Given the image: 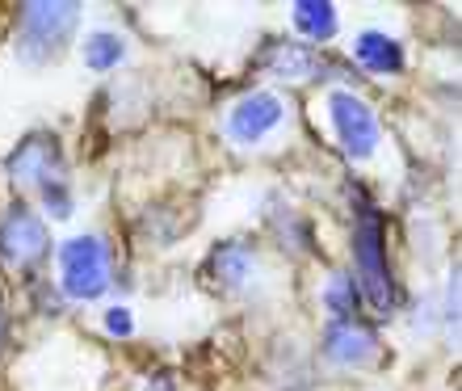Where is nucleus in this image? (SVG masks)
<instances>
[{"mask_svg":"<svg viewBox=\"0 0 462 391\" xmlns=\"http://www.w3.org/2000/svg\"><path fill=\"white\" fill-rule=\"evenodd\" d=\"M353 257H357V291L370 299L374 312H391L395 307V282H391L387 265V223L374 202L357 207V223H353Z\"/></svg>","mask_w":462,"mask_h":391,"instance_id":"f257e3e1","label":"nucleus"},{"mask_svg":"<svg viewBox=\"0 0 462 391\" xmlns=\"http://www.w3.org/2000/svg\"><path fill=\"white\" fill-rule=\"evenodd\" d=\"M80 25V5L68 0H30L17 13V55L25 63L55 60Z\"/></svg>","mask_w":462,"mask_h":391,"instance_id":"f03ea898","label":"nucleus"},{"mask_svg":"<svg viewBox=\"0 0 462 391\" xmlns=\"http://www.w3.org/2000/svg\"><path fill=\"white\" fill-rule=\"evenodd\" d=\"M60 269H63V294L68 299H101V294L110 291V253L101 245L97 236H76L68 245L60 248Z\"/></svg>","mask_w":462,"mask_h":391,"instance_id":"7ed1b4c3","label":"nucleus"},{"mask_svg":"<svg viewBox=\"0 0 462 391\" xmlns=\"http://www.w3.org/2000/svg\"><path fill=\"white\" fill-rule=\"evenodd\" d=\"M5 169H9L13 185H25V190H34V185L38 190H51V185L68 182V169H63V147H60V139H55L51 131L25 135Z\"/></svg>","mask_w":462,"mask_h":391,"instance_id":"20e7f679","label":"nucleus"},{"mask_svg":"<svg viewBox=\"0 0 462 391\" xmlns=\"http://www.w3.org/2000/svg\"><path fill=\"white\" fill-rule=\"evenodd\" d=\"M51 253V236L47 223L38 219L25 202H13L9 215L0 219V257L17 269H30Z\"/></svg>","mask_w":462,"mask_h":391,"instance_id":"39448f33","label":"nucleus"},{"mask_svg":"<svg viewBox=\"0 0 462 391\" xmlns=\"http://www.w3.org/2000/svg\"><path fill=\"white\" fill-rule=\"evenodd\" d=\"M328 110H332V126H337V135H341V147H345V152H349L353 160L374 156V147H378L374 110H370L362 98H353L349 88L332 93V98H328Z\"/></svg>","mask_w":462,"mask_h":391,"instance_id":"423d86ee","label":"nucleus"},{"mask_svg":"<svg viewBox=\"0 0 462 391\" xmlns=\"http://www.w3.org/2000/svg\"><path fill=\"white\" fill-rule=\"evenodd\" d=\"M324 354L337 367H370L378 358V332L362 320H332L328 332H324Z\"/></svg>","mask_w":462,"mask_h":391,"instance_id":"0eeeda50","label":"nucleus"},{"mask_svg":"<svg viewBox=\"0 0 462 391\" xmlns=\"http://www.w3.org/2000/svg\"><path fill=\"white\" fill-rule=\"evenodd\" d=\"M282 101L273 93H248L244 101H236V110L227 118V135L236 144H261L273 126L282 123Z\"/></svg>","mask_w":462,"mask_h":391,"instance_id":"6e6552de","label":"nucleus"},{"mask_svg":"<svg viewBox=\"0 0 462 391\" xmlns=\"http://www.w3.org/2000/svg\"><path fill=\"white\" fill-rule=\"evenodd\" d=\"M253 269H256V253L248 245H240V240L219 245L207 261V274L219 282V291H240L244 282L253 278Z\"/></svg>","mask_w":462,"mask_h":391,"instance_id":"1a4fd4ad","label":"nucleus"},{"mask_svg":"<svg viewBox=\"0 0 462 391\" xmlns=\"http://www.w3.org/2000/svg\"><path fill=\"white\" fill-rule=\"evenodd\" d=\"M265 68L278 76V80H294V85H299V80H316V72L324 63H319V55L311 47H303V42H273L265 55Z\"/></svg>","mask_w":462,"mask_h":391,"instance_id":"9d476101","label":"nucleus"},{"mask_svg":"<svg viewBox=\"0 0 462 391\" xmlns=\"http://www.w3.org/2000/svg\"><path fill=\"white\" fill-rule=\"evenodd\" d=\"M353 51H357V60H362L365 68H370V72H378V76H395V72H403V47H400V42H395L391 34L365 30V34H357Z\"/></svg>","mask_w":462,"mask_h":391,"instance_id":"9b49d317","label":"nucleus"},{"mask_svg":"<svg viewBox=\"0 0 462 391\" xmlns=\"http://www.w3.org/2000/svg\"><path fill=\"white\" fill-rule=\"evenodd\" d=\"M291 22L299 34H307L311 42H328L337 34V9L328 0H299L291 9Z\"/></svg>","mask_w":462,"mask_h":391,"instance_id":"f8f14e48","label":"nucleus"},{"mask_svg":"<svg viewBox=\"0 0 462 391\" xmlns=\"http://www.w3.org/2000/svg\"><path fill=\"white\" fill-rule=\"evenodd\" d=\"M122 60H126V47H122L118 34L97 30V34L85 38V63L93 68V72H110V68H118Z\"/></svg>","mask_w":462,"mask_h":391,"instance_id":"ddd939ff","label":"nucleus"},{"mask_svg":"<svg viewBox=\"0 0 462 391\" xmlns=\"http://www.w3.org/2000/svg\"><path fill=\"white\" fill-rule=\"evenodd\" d=\"M324 303L337 320H357V303H362V291L349 274H337V278L324 286Z\"/></svg>","mask_w":462,"mask_h":391,"instance_id":"4468645a","label":"nucleus"},{"mask_svg":"<svg viewBox=\"0 0 462 391\" xmlns=\"http://www.w3.org/2000/svg\"><path fill=\"white\" fill-rule=\"evenodd\" d=\"M106 329H110L114 337H126V332H131V312H126V307H114L110 316H106Z\"/></svg>","mask_w":462,"mask_h":391,"instance_id":"2eb2a0df","label":"nucleus"},{"mask_svg":"<svg viewBox=\"0 0 462 391\" xmlns=\"http://www.w3.org/2000/svg\"><path fill=\"white\" fill-rule=\"evenodd\" d=\"M0 341H5V320H0Z\"/></svg>","mask_w":462,"mask_h":391,"instance_id":"dca6fc26","label":"nucleus"}]
</instances>
